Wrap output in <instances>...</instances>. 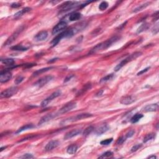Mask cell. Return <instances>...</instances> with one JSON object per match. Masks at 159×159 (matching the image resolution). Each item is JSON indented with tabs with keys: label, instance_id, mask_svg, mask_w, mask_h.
<instances>
[{
	"label": "cell",
	"instance_id": "6da1fadb",
	"mask_svg": "<svg viewBox=\"0 0 159 159\" xmlns=\"http://www.w3.org/2000/svg\"><path fill=\"white\" fill-rule=\"evenodd\" d=\"M119 38L117 36H114L111 37V39L107 40L105 42H101V43L97 44L96 46H94L92 49L91 50L90 53H94L98 52L99 51H101V50L107 49L108 47H109L114 42H116V41H117L119 40Z\"/></svg>",
	"mask_w": 159,
	"mask_h": 159
},
{
	"label": "cell",
	"instance_id": "7a4b0ae2",
	"mask_svg": "<svg viewBox=\"0 0 159 159\" xmlns=\"http://www.w3.org/2000/svg\"><path fill=\"white\" fill-rule=\"evenodd\" d=\"M78 32V29L76 28L74 29H71L70 30H65V31L62 32V33L60 34L59 35H58L57 36H56L54 39H53V41L51 42V44L52 45V47L55 46L57 44L59 43L60 41H61L63 38H69L71 37L75 34H76Z\"/></svg>",
	"mask_w": 159,
	"mask_h": 159
},
{
	"label": "cell",
	"instance_id": "3957f363",
	"mask_svg": "<svg viewBox=\"0 0 159 159\" xmlns=\"http://www.w3.org/2000/svg\"><path fill=\"white\" fill-rule=\"evenodd\" d=\"M141 55H142V53L140 52H135V53H132V54L130 55L129 57H128L126 58L125 59L123 60H122L121 62L120 63H119L118 65L115 67V68H114V71H119V70H120L122 67L124 66L126 63H128L129 62H131V61L133 60L136 59V58H137L138 57L140 56Z\"/></svg>",
	"mask_w": 159,
	"mask_h": 159
},
{
	"label": "cell",
	"instance_id": "277c9868",
	"mask_svg": "<svg viewBox=\"0 0 159 159\" xmlns=\"http://www.w3.org/2000/svg\"><path fill=\"white\" fill-rule=\"evenodd\" d=\"M93 115L91 114H89V113H82V114H77V115L75 116H72V117H70L69 118L66 119L65 120L63 121L62 122V124H65L67 123H72V122H75L79 120H82L83 119H86L88 118V117H91Z\"/></svg>",
	"mask_w": 159,
	"mask_h": 159
},
{
	"label": "cell",
	"instance_id": "5b68a950",
	"mask_svg": "<svg viewBox=\"0 0 159 159\" xmlns=\"http://www.w3.org/2000/svg\"><path fill=\"white\" fill-rule=\"evenodd\" d=\"M18 91V88L16 86H13L2 91L0 94L1 98H10L16 94Z\"/></svg>",
	"mask_w": 159,
	"mask_h": 159
},
{
	"label": "cell",
	"instance_id": "8992f818",
	"mask_svg": "<svg viewBox=\"0 0 159 159\" xmlns=\"http://www.w3.org/2000/svg\"><path fill=\"white\" fill-rule=\"evenodd\" d=\"M61 93H62V92H61L60 90H57V91H55V92H53L52 94H50V96H49L48 98H47L46 99H44L43 101L41 103V106L42 107L47 106V105H48L49 104L50 102L53 100V99L59 97V96H60Z\"/></svg>",
	"mask_w": 159,
	"mask_h": 159
},
{
	"label": "cell",
	"instance_id": "52a82bcc",
	"mask_svg": "<svg viewBox=\"0 0 159 159\" xmlns=\"http://www.w3.org/2000/svg\"><path fill=\"white\" fill-rule=\"evenodd\" d=\"M23 29H24V26L19 27V28L18 29H16V31H15L14 33L13 34H12L11 36L10 37H9L8 39H7L6 41V42L4 44V46H6V45H10L11 44L13 43L14 41L15 40L17 39V37L19 36L20 33H21V32L23 30Z\"/></svg>",
	"mask_w": 159,
	"mask_h": 159
},
{
	"label": "cell",
	"instance_id": "ba28073f",
	"mask_svg": "<svg viewBox=\"0 0 159 159\" xmlns=\"http://www.w3.org/2000/svg\"><path fill=\"white\" fill-rule=\"evenodd\" d=\"M76 106V103L75 102H70L66 104L65 106H63L59 110V112L57 113L58 115H60V114H64V113H66L69 112V111H71L73 108H75Z\"/></svg>",
	"mask_w": 159,
	"mask_h": 159
},
{
	"label": "cell",
	"instance_id": "9c48e42d",
	"mask_svg": "<svg viewBox=\"0 0 159 159\" xmlns=\"http://www.w3.org/2000/svg\"><path fill=\"white\" fill-rule=\"evenodd\" d=\"M78 3V2H76V1H66L64 3L61 4L59 8L62 11H69L70 10H71L73 7H75Z\"/></svg>",
	"mask_w": 159,
	"mask_h": 159
},
{
	"label": "cell",
	"instance_id": "30bf717a",
	"mask_svg": "<svg viewBox=\"0 0 159 159\" xmlns=\"http://www.w3.org/2000/svg\"><path fill=\"white\" fill-rule=\"evenodd\" d=\"M52 79H53V76H44V77L40 78L39 80L37 81L34 85V86L39 87V88H41V87L44 86V85H46L47 83H49V82L50 81H51Z\"/></svg>",
	"mask_w": 159,
	"mask_h": 159
},
{
	"label": "cell",
	"instance_id": "8fae6325",
	"mask_svg": "<svg viewBox=\"0 0 159 159\" xmlns=\"http://www.w3.org/2000/svg\"><path fill=\"white\" fill-rule=\"evenodd\" d=\"M67 26V22L65 21H60L58 23L57 25L53 28L52 31V35H56L59 34L60 32L62 31L64 29H65Z\"/></svg>",
	"mask_w": 159,
	"mask_h": 159
},
{
	"label": "cell",
	"instance_id": "7c38bea8",
	"mask_svg": "<svg viewBox=\"0 0 159 159\" xmlns=\"http://www.w3.org/2000/svg\"><path fill=\"white\" fill-rule=\"evenodd\" d=\"M12 78V73L9 70H4L0 73V82L6 83Z\"/></svg>",
	"mask_w": 159,
	"mask_h": 159
},
{
	"label": "cell",
	"instance_id": "4fadbf2b",
	"mask_svg": "<svg viewBox=\"0 0 159 159\" xmlns=\"http://www.w3.org/2000/svg\"><path fill=\"white\" fill-rule=\"evenodd\" d=\"M57 116H58L57 113H50V114H47V115L43 116L42 118L40 119L38 124H39V125L47 123V122L51 120V119L54 118V117H56Z\"/></svg>",
	"mask_w": 159,
	"mask_h": 159
},
{
	"label": "cell",
	"instance_id": "5bb4252c",
	"mask_svg": "<svg viewBox=\"0 0 159 159\" xmlns=\"http://www.w3.org/2000/svg\"><path fill=\"white\" fill-rule=\"evenodd\" d=\"M136 99L133 96H126L121 98L120 100V103L124 105H129L136 101Z\"/></svg>",
	"mask_w": 159,
	"mask_h": 159
},
{
	"label": "cell",
	"instance_id": "9a60e30c",
	"mask_svg": "<svg viewBox=\"0 0 159 159\" xmlns=\"http://www.w3.org/2000/svg\"><path fill=\"white\" fill-rule=\"evenodd\" d=\"M82 130L77 129H74L72 131H70V132H67L65 136H64V139L65 140H67V139H69L72 138V137H75V136L79 135V134H82Z\"/></svg>",
	"mask_w": 159,
	"mask_h": 159
},
{
	"label": "cell",
	"instance_id": "2e32d148",
	"mask_svg": "<svg viewBox=\"0 0 159 159\" xmlns=\"http://www.w3.org/2000/svg\"><path fill=\"white\" fill-rule=\"evenodd\" d=\"M48 37V33L47 31L45 30H42L41 31L40 33L35 36L34 37V41H37V42H40V41H43L44 40H45Z\"/></svg>",
	"mask_w": 159,
	"mask_h": 159
},
{
	"label": "cell",
	"instance_id": "e0dca14e",
	"mask_svg": "<svg viewBox=\"0 0 159 159\" xmlns=\"http://www.w3.org/2000/svg\"><path fill=\"white\" fill-rule=\"evenodd\" d=\"M59 142L58 140H52L50 141L46 146L45 147V151H51L55 148L59 146Z\"/></svg>",
	"mask_w": 159,
	"mask_h": 159
},
{
	"label": "cell",
	"instance_id": "ac0fdd59",
	"mask_svg": "<svg viewBox=\"0 0 159 159\" xmlns=\"http://www.w3.org/2000/svg\"><path fill=\"white\" fill-rule=\"evenodd\" d=\"M158 103L150 104V105H147L143 108V111L144 112H153L158 110Z\"/></svg>",
	"mask_w": 159,
	"mask_h": 159
},
{
	"label": "cell",
	"instance_id": "d6986e66",
	"mask_svg": "<svg viewBox=\"0 0 159 159\" xmlns=\"http://www.w3.org/2000/svg\"><path fill=\"white\" fill-rule=\"evenodd\" d=\"M109 129V126H108V125L106 124H104L102 125V126H101L100 127H99L98 128H97L95 130V134L96 135H102V134H104V133H105L107 131H108Z\"/></svg>",
	"mask_w": 159,
	"mask_h": 159
},
{
	"label": "cell",
	"instance_id": "ffe728a7",
	"mask_svg": "<svg viewBox=\"0 0 159 159\" xmlns=\"http://www.w3.org/2000/svg\"><path fill=\"white\" fill-rule=\"evenodd\" d=\"M31 10V8H30V7H25V8L22 9V10H21L20 11L18 12V13H16L14 14V18H19L20 17H21L22 16V15H24V14L28 13V12H29Z\"/></svg>",
	"mask_w": 159,
	"mask_h": 159
},
{
	"label": "cell",
	"instance_id": "44dd1931",
	"mask_svg": "<svg viewBox=\"0 0 159 159\" xmlns=\"http://www.w3.org/2000/svg\"><path fill=\"white\" fill-rule=\"evenodd\" d=\"M52 68H53L52 67H46V68H42V69H39L36 70V71H34V72L33 73V76H36L42 74V73H43L44 72H46V71H49V70H51Z\"/></svg>",
	"mask_w": 159,
	"mask_h": 159
},
{
	"label": "cell",
	"instance_id": "7402d4cb",
	"mask_svg": "<svg viewBox=\"0 0 159 159\" xmlns=\"http://www.w3.org/2000/svg\"><path fill=\"white\" fill-rule=\"evenodd\" d=\"M77 150L78 146L75 144H73L68 147V148H67V152L69 154H74L75 153H76V151H77Z\"/></svg>",
	"mask_w": 159,
	"mask_h": 159
},
{
	"label": "cell",
	"instance_id": "603a6c76",
	"mask_svg": "<svg viewBox=\"0 0 159 159\" xmlns=\"http://www.w3.org/2000/svg\"><path fill=\"white\" fill-rule=\"evenodd\" d=\"M142 117H143L142 114H139V113H137V114H136L135 115H134L132 117H131V123L132 124L137 123V122H138L140 119L142 118Z\"/></svg>",
	"mask_w": 159,
	"mask_h": 159
},
{
	"label": "cell",
	"instance_id": "cb8c5ba5",
	"mask_svg": "<svg viewBox=\"0 0 159 159\" xmlns=\"http://www.w3.org/2000/svg\"><path fill=\"white\" fill-rule=\"evenodd\" d=\"M34 128V126L33 124H26V125H25V126L21 127V128H19V129L16 131V134H19V133L20 132H22V131H26V130H28V129H30Z\"/></svg>",
	"mask_w": 159,
	"mask_h": 159
},
{
	"label": "cell",
	"instance_id": "d4e9b609",
	"mask_svg": "<svg viewBox=\"0 0 159 159\" xmlns=\"http://www.w3.org/2000/svg\"><path fill=\"white\" fill-rule=\"evenodd\" d=\"M82 17V15H81L80 13H75L71 14L69 17V20L70 21H77V20L80 19Z\"/></svg>",
	"mask_w": 159,
	"mask_h": 159
},
{
	"label": "cell",
	"instance_id": "484cf974",
	"mask_svg": "<svg viewBox=\"0 0 159 159\" xmlns=\"http://www.w3.org/2000/svg\"><path fill=\"white\" fill-rule=\"evenodd\" d=\"M150 4V3L147 2L145 4H141V5H140L139 6L136 7V9H134V11H133V13H138V12H139V11H142L144 9H145L146 7H147Z\"/></svg>",
	"mask_w": 159,
	"mask_h": 159
},
{
	"label": "cell",
	"instance_id": "4316f807",
	"mask_svg": "<svg viewBox=\"0 0 159 159\" xmlns=\"http://www.w3.org/2000/svg\"><path fill=\"white\" fill-rule=\"evenodd\" d=\"M155 133H150V134H147V135L145 136L144 138L143 141L144 143H146V142H147L150 141V140L155 139Z\"/></svg>",
	"mask_w": 159,
	"mask_h": 159
},
{
	"label": "cell",
	"instance_id": "83f0119b",
	"mask_svg": "<svg viewBox=\"0 0 159 159\" xmlns=\"http://www.w3.org/2000/svg\"><path fill=\"white\" fill-rule=\"evenodd\" d=\"M11 49L13 50H16V51H26V50H27V48L21 45H15V46L12 47Z\"/></svg>",
	"mask_w": 159,
	"mask_h": 159
},
{
	"label": "cell",
	"instance_id": "f1b7e54d",
	"mask_svg": "<svg viewBox=\"0 0 159 159\" xmlns=\"http://www.w3.org/2000/svg\"><path fill=\"white\" fill-rule=\"evenodd\" d=\"M1 62L4 65H13V64L14 63V60L13 59H2L1 60Z\"/></svg>",
	"mask_w": 159,
	"mask_h": 159
},
{
	"label": "cell",
	"instance_id": "f546056e",
	"mask_svg": "<svg viewBox=\"0 0 159 159\" xmlns=\"http://www.w3.org/2000/svg\"><path fill=\"white\" fill-rule=\"evenodd\" d=\"M148 28H149V24H148L144 23V24H142V25L139 27L138 29H137V34L142 33V32L144 31V30L147 29Z\"/></svg>",
	"mask_w": 159,
	"mask_h": 159
},
{
	"label": "cell",
	"instance_id": "4dcf8cb0",
	"mask_svg": "<svg viewBox=\"0 0 159 159\" xmlns=\"http://www.w3.org/2000/svg\"><path fill=\"white\" fill-rule=\"evenodd\" d=\"M114 74L113 73H111V74H109L108 75H106V76H105V77L102 78L100 80V83H104V82H108V81L111 80H112L113 78H114Z\"/></svg>",
	"mask_w": 159,
	"mask_h": 159
},
{
	"label": "cell",
	"instance_id": "1f68e13d",
	"mask_svg": "<svg viewBox=\"0 0 159 159\" xmlns=\"http://www.w3.org/2000/svg\"><path fill=\"white\" fill-rule=\"evenodd\" d=\"M93 130H94V128H93V126H88V128H86V129H85V131H83V135L85 136H88L90 134H91V133L92 132V131H93Z\"/></svg>",
	"mask_w": 159,
	"mask_h": 159
},
{
	"label": "cell",
	"instance_id": "d6a6232c",
	"mask_svg": "<svg viewBox=\"0 0 159 159\" xmlns=\"http://www.w3.org/2000/svg\"><path fill=\"white\" fill-rule=\"evenodd\" d=\"M108 7V3L106 1H103L99 4V10L101 11H105L106 10Z\"/></svg>",
	"mask_w": 159,
	"mask_h": 159
},
{
	"label": "cell",
	"instance_id": "836d02e7",
	"mask_svg": "<svg viewBox=\"0 0 159 159\" xmlns=\"http://www.w3.org/2000/svg\"><path fill=\"white\" fill-rule=\"evenodd\" d=\"M113 155V152H111V151H107V152H105L104 154H102L101 155L99 156V158H108V157H111Z\"/></svg>",
	"mask_w": 159,
	"mask_h": 159
},
{
	"label": "cell",
	"instance_id": "e575fe53",
	"mask_svg": "<svg viewBox=\"0 0 159 159\" xmlns=\"http://www.w3.org/2000/svg\"><path fill=\"white\" fill-rule=\"evenodd\" d=\"M113 138H110V139H105V140H102V141H101L100 144L101 145H103V146H107V145H109V144H111L113 142Z\"/></svg>",
	"mask_w": 159,
	"mask_h": 159
},
{
	"label": "cell",
	"instance_id": "d590c367",
	"mask_svg": "<svg viewBox=\"0 0 159 159\" xmlns=\"http://www.w3.org/2000/svg\"><path fill=\"white\" fill-rule=\"evenodd\" d=\"M126 137H123V136L119 137V138L118 139V140H117V142H116V144H117V145L123 144L125 142V140H126Z\"/></svg>",
	"mask_w": 159,
	"mask_h": 159
},
{
	"label": "cell",
	"instance_id": "8d00e7d4",
	"mask_svg": "<svg viewBox=\"0 0 159 159\" xmlns=\"http://www.w3.org/2000/svg\"><path fill=\"white\" fill-rule=\"evenodd\" d=\"M24 80V77H22V76H19L18 77L16 78V79L15 80V83L16 84V85H18V84L21 83V82L23 81Z\"/></svg>",
	"mask_w": 159,
	"mask_h": 159
},
{
	"label": "cell",
	"instance_id": "74e56055",
	"mask_svg": "<svg viewBox=\"0 0 159 159\" xmlns=\"http://www.w3.org/2000/svg\"><path fill=\"white\" fill-rule=\"evenodd\" d=\"M142 145L141 144H136L134 146H133L132 147V149H131V152H136V151H137V150L140 149V147H141Z\"/></svg>",
	"mask_w": 159,
	"mask_h": 159
},
{
	"label": "cell",
	"instance_id": "f35d334b",
	"mask_svg": "<svg viewBox=\"0 0 159 159\" xmlns=\"http://www.w3.org/2000/svg\"><path fill=\"white\" fill-rule=\"evenodd\" d=\"M134 133H135V131H134V130H131V131H130L129 132L127 133L126 135V138H130V137H132V136H134Z\"/></svg>",
	"mask_w": 159,
	"mask_h": 159
},
{
	"label": "cell",
	"instance_id": "ab89813d",
	"mask_svg": "<svg viewBox=\"0 0 159 159\" xmlns=\"http://www.w3.org/2000/svg\"><path fill=\"white\" fill-rule=\"evenodd\" d=\"M21 158H34V156L32 154H26L21 157Z\"/></svg>",
	"mask_w": 159,
	"mask_h": 159
},
{
	"label": "cell",
	"instance_id": "60d3db41",
	"mask_svg": "<svg viewBox=\"0 0 159 159\" xmlns=\"http://www.w3.org/2000/svg\"><path fill=\"white\" fill-rule=\"evenodd\" d=\"M149 69H150V67H147V68H145V69H144L143 70H142V71H139V72L137 73V75H140L143 74L144 73L147 72V71Z\"/></svg>",
	"mask_w": 159,
	"mask_h": 159
},
{
	"label": "cell",
	"instance_id": "b9f144b4",
	"mask_svg": "<svg viewBox=\"0 0 159 159\" xmlns=\"http://www.w3.org/2000/svg\"><path fill=\"white\" fill-rule=\"evenodd\" d=\"M158 24H156L155 27H154V30H153V33H154V34H155L158 33Z\"/></svg>",
	"mask_w": 159,
	"mask_h": 159
},
{
	"label": "cell",
	"instance_id": "7bdbcfd3",
	"mask_svg": "<svg viewBox=\"0 0 159 159\" xmlns=\"http://www.w3.org/2000/svg\"><path fill=\"white\" fill-rule=\"evenodd\" d=\"M11 6L14 7V8H16V7H19L21 6V4L19 3H13L11 5Z\"/></svg>",
	"mask_w": 159,
	"mask_h": 159
},
{
	"label": "cell",
	"instance_id": "ee69618b",
	"mask_svg": "<svg viewBox=\"0 0 159 159\" xmlns=\"http://www.w3.org/2000/svg\"><path fill=\"white\" fill-rule=\"evenodd\" d=\"M58 59V58H55V59H52V60H49L48 62V63H52V62H55V61H56Z\"/></svg>",
	"mask_w": 159,
	"mask_h": 159
},
{
	"label": "cell",
	"instance_id": "f6af8a7d",
	"mask_svg": "<svg viewBox=\"0 0 159 159\" xmlns=\"http://www.w3.org/2000/svg\"><path fill=\"white\" fill-rule=\"evenodd\" d=\"M72 76H73L72 75H71L70 76H68V78H65V80H64V82H67V81H68V80H70V78H71L72 77Z\"/></svg>",
	"mask_w": 159,
	"mask_h": 159
},
{
	"label": "cell",
	"instance_id": "bcb514c9",
	"mask_svg": "<svg viewBox=\"0 0 159 159\" xmlns=\"http://www.w3.org/2000/svg\"><path fill=\"white\" fill-rule=\"evenodd\" d=\"M148 158H157V157H156L155 156L152 155V156H150V157H148Z\"/></svg>",
	"mask_w": 159,
	"mask_h": 159
},
{
	"label": "cell",
	"instance_id": "7dc6e473",
	"mask_svg": "<svg viewBox=\"0 0 159 159\" xmlns=\"http://www.w3.org/2000/svg\"><path fill=\"white\" fill-rule=\"evenodd\" d=\"M102 93H103V91H101L100 92H99V93H98V94H98V96H99H99H100V95H101Z\"/></svg>",
	"mask_w": 159,
	"mask_h": 159
}]
</instances>
